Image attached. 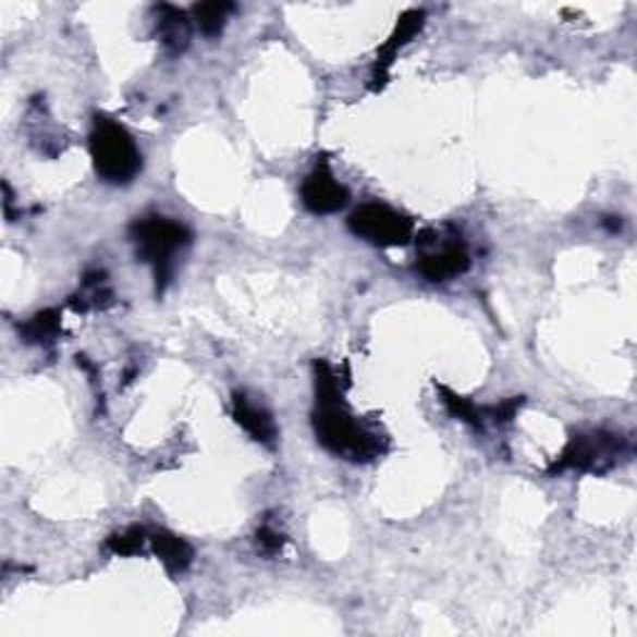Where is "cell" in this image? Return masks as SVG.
Instances as JSON below:
<instances>
[{
  "instance_id": "ba28073f",
  "label": "cell",
  "mask_w": 637,
  "mask_h": 637,
  "mask_svg": "<svg viewBox=\"0 0 637 637\" xmlns=\"http://www.w3.org/2000/svg\"><path fill=\"white\" fill-rule=\"evenodd\" d=\"M424 21H426L424 11H406L404 15L399 17V23H396L394 33H391V38L379 48L377 63H373V75H371V90H381V87L387 85L389 70H391V65H394L399 50L404 48L406 42H412L414 35L424 28Z\"/></svg>"
},
{
  "instance_id": "4fadbf2b",
  "label": "cell",
  "mask_w": 637,
  "mask_h": 637,
  "mask_svg": "<svg viewBox=\"0 0 637 637\" xmlns=\"http://www.w3.org/2000/svg\"><path fill=\"white\" fill-rule=\"evenodd\" d=\"M234 11L232 3H220V0H215V3H199L192 8V17H195L197 28L203 30L207 38H215V35H220L226 25V17Z\"/></svg>"
},
{
  "instance_id": "8fae6325",
  "label": "cell",
  "mask_w": 637,
  "mask_h": 637,
  "mask_svg": "<svg viewBox=\"0 0 637 637\" xmlns=\"http://www.w3.org/2000/svg\"><path fill=\"white\" fill-rule=\"evenodd\" d=\"M150 543L155 555L160 558L164 568L172 575L185 573L192 565V558H195V551H192L187 540L170 534V530H157V534H152Z\"/></svg>"
},
{
  "instance_id": "5b68a950",
  "label": "cell",
  "mask_w": 637,
  "mask_h": 637,
  "mask_svg": "<svg viewBox=\"0 0 637 637\" xmlns=\"http://www.w3.org/2000/svg\"><path fill=\"white\" fill-rule=\"evenodd\" d=\"M621 456V441L608 433H580L573 436L568 446L563 449L548 474H563V470H605Z\"/></svg>"
},
{
  "instance_id": "6da1fadb",
  "label": "cell",
  "mask_w": 637,
  "mask_h": 637,
  "mask_svg": "<svg viewBox=\"0 0 637 637\" xmlns=\"http://www.w3.org/2000/svg\"><path fill=\"white\" fill-rule=\"evenodd\" d=\"M314 371H317L314 431H317L321 446L346 461H354V464L379 458L383 453L379 436L364 429V426L348 414V408L342 401V387H339L334 369H331L327 362H317L314 364Z\"/></svg>"
},
{
  "instance_id": "3957f363",
  "label": "cell",
  "mask_w": 637,
  "mask_h": 637,
  "mask_svg": "<svg viewBox=\"0 0 637 637\" xmlns=\"http://www.w3.org/2000/svg\"><path fill=\"white\" fill-rule=\"evenodd\" d=\"M90 157L98 177L110 185H127L143 170V152L137 150L135 139L118 122L110 118H95L90 133Z\"/></svg>"
},
{
  "instance_id": "9c48e42d",
  "label": "cell",
  "mask_w": 637,
  "mask_h": 637,
  "mask_svg": "<svg viewBox=\"0 0 637 637\" xmlns=\"http://www.w3.org/2000/svg\"><path fill=\"white\" fill-rule=\"evenodd\" d=\"M232 416H234V421H237L242 429L252 436V439L261 443V446L272 449L277 443V436H279L277 424L265 406L255 404V401H249L244 394H234Z\"/></svg>"
},
{
  "instance_id": "8992f818",
  "label": "cell",
  "mask_w": 637,
  "mask_h": 637,
  "mask_svg": "<svg viewBox=\"0 0 637 637\" xmlns=\"http://www.w3.org/2000/svg\"><path fill=\"white\" fill-rule=\"evenodd\" d=\"M418 247H421V257H418V272H421L429 282H446L451 277L464 274L470 267L466 244L451 237L439 240L436 232H424L418 237Z\"/></svg>"
},
{
  "instance_id": "7c38bea8",
  "label": "cell",
  "mask_w": 637,
  "mask_h": 637,
  "mask_svg": "<svg viewBox=\"0 0 637 637\" xmlns=\"http://www.w3.org/2000/svg\"><path fill=\"white\" fill-rule=\"evenodd\" d=\"M60 331V311L46 309L33 314V317L21 327V336L25 344H50L56 342Z\"/></svg>"
},
{
  "instance_id": "52a82bcc",
  "label": "cell",
  "mask_w": 637,
  "mask_h": 637,
  "mask_svg": "<svg viewBox=\"0 0 637 637\" xmlns=\"http://www.w3.org/2000/svg\"><path fill=\"white\" fill-rule=\"evenodd\" d=\"M302 203L314 215H334L348 203V192L327 164H317L302 182Z\"/></svg>"
},
{
  "instance_id": "30bf717a",
  "label": "cell",
  "mask_w": 637,
  "mask_h": 637,
  "mask_svg": "<svg viewBox=\"0 0 637 637\" xmlns=\"http://www.w3.org/2000/svg\"><path fill=\"white\" fill-rule=\"evenodd\" d=\"M157 33H160L162 46L172 56H180L189 46V17L185 11L174 5L157 8Z\"/></svg>"
},
{
  "instance_id": "9a60e30c",
  "label": "cell",
  "mask_w": 637,
  "mask_h": 637,
  "mask_svg": "<svg viewBox=\"0 0 637 637\" xmlns=\"http://www.w3.org/2000/svg\"><path fill=\"white\" fill-rule=\"evenodd\" d=\"M143 546H145V530L137 526L108 538V551L115 555H135L143 551Z\"/></svg>"
},
{
  "instance_id": "7a4b0ae2",
  "label": "cell",
  "mask_w": 637,
  "mask_h": 637,
  "mask_svg": "<svg viewBox=\"0 0 637 637\" xmlns=\"http://www.w3.org/2000/svg\"><path fill=\"white\" fill-rule=\"evenodd\" d=\"M130 240H133L137 257L152 265L157 279V294L168 290L174 272V257L182 252L192 240V232L185 224L170 217H143L130 226Z\"/></svg>"
},
{
  "instance_id": "5bb4252c",
  "label": "cell",
  "mask_w": 637,
  "mask_h": 637,
  "mask_svg": "<svg viewBox=\"0 0 637 637\" xmlns=\"http://www.w3.org/2000/svg\"><path fill=\"white\" fill-rule=\"evenodd\" d=\"M439 391H441V396H443V404H446V408H449V412H451L453 416L464 418V421L474 424V426H478V429H481L483 416H486L483 408H478L476 404H470V401L464 399V396L453 394V391L446 389V387H441Z\"/></svg>"
},
{
  "instance_id": "e0dca14e",
  "label": "cell",
  "mask_w": 637,
  "mask_h": 637,
  "mask_svg": "<svg viewBox=\"0 0 637 637\" xmlns=\"http://www.w3.org/2000/svg\"><path fill=\"white\" fill-rule=\"evenodd\" d=\"M520 404H523V399H511V401H505V404H501V406L486 408V414H491V418L495 424H505V421H511L513 416H516Z\"/></svg>"
},
{
  "instance_id": "2e32d148",
  "label": "cell",
  "mask_w": 637,
  "mask_h": 637,
  "mask_svg": "<svg viewBox=\"0 0 637 637\" xmlns=\"http://www.w3.org/2000/svg\"><path fill=\"white\" fill-rule=\"evenodd\" d=\"M257 546H259V551H261V553L274 555V553L282 551L284 536L279 534V530L265 526V528H259V530H257Z\"/></svg>"
},
{
  "instance_id": "277c9868",
  "label": "cell",
  "mask_w": 637,
  "mask_h": 637,
  "mask_svg": "<svg viewBox=\"0 0 637 637\" xmlns=\"http://www.w3.org/2000/svg\"><path fill=\"white\" fill-rule=\"evenodd\" d=\"M348 230L373 247H406L414 240V222L399 209L381 203H364L348 217Z\"/></svg>"
}]
</instances>
